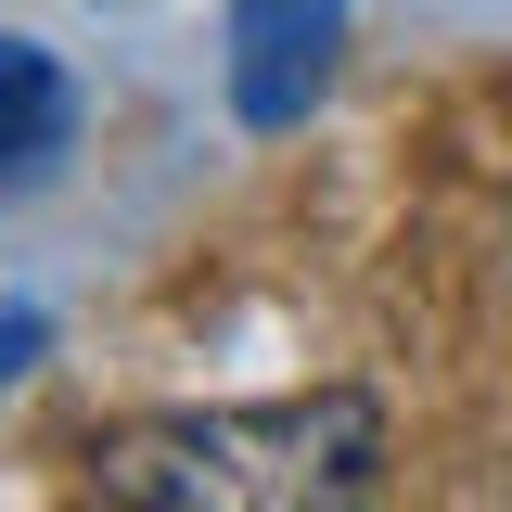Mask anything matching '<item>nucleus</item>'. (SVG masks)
<instances>
[{"instance_id": "f257e3e1", "label": "nucleus", "mask_w": 512, "mask_h": 512, "mask_svg": "<svg viewBox=\"0 0 512 512\" xmlns=\"http://www.w3.org/2000/svg\"><path fill=\"white\" fill-rule=\"evenodd\" d=\"M372 461H384L372 397H269V410L141 423L90 474H103V500H154V512H308L372 487Z\"/></svg>"}, {"instance_id": "f03ea898", "label": "nucleus", "mask_w": 512, "mask_h": 512, "mask_svg": "<svg viewBox=\"0 0 512 512\" xmlns=\"http://www.w3.org/2000/svg\"><path fill=\"white\" fill-rule=\"evenodd\" d=\"M333 39H346V0H244L231 13V103L244 128H295L333 77Z\"/></svg>"}, {"instance_id": "7ed1b4c3", "label": "nucleus", "mask_w": 512, "mask_h": 512, "mask_svg": "<svg viewBox=\"0 0 512 512\" xmlns=\"http://www.w3.org/2000/svg\"><path fill=\"white\" fill-rule=\"evenodd\" d=\"M64 128H77V90H64V64L39 39H0V180H39L64 154Z\"/></svg>"}, {"instance_id": "20e7f679", "label": "nucleus", "mask_w": 512, "mask_h": 512, "mask_svg": "<svg viewBox=\"0 0 512 512\" xmlns=\"http://www.w3.org/2000/svg\"><path fill=\"white\" fill-rule=\"evenodd\" d=\"M39 346H52V333H39V308H0V384L26 372V359H39Z\"/></svg>"}]
</instances>
